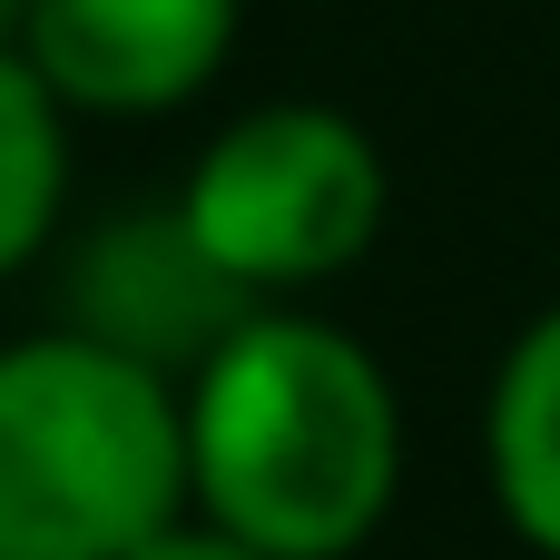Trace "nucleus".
I'll use <instances>...</instances> for the list:
<instances>
[{"instance_id":"nucleus-6","label":"nucleus","mask_w":560,"mask_h":560,"mask_svg":"<svg viewBox=\"0 0 560 560\" xmlns=\"http://www.w3.org/2000/svg\"><path fill=\"white\" fill-rule=\"evenodd\" d=\"M482 463H492V502L502 522L560 560V305L532 315L492 374V413H482Z\"/></svg>"},{"instance_id":"nucleus-3","label":"nucleus","mask_w":560,"mask_h":560,"mask_svg":"<svg viewBox=\"0 0 560 560\" xmlns=\"http://www.w3.org/2000/svg\"><path fill=\"white\" fill-rule=\"evenodd\" d=\"M384 207H394V187H384L374 138L315 98H276V108H246L236 128H217L177 197L187 236L246 295H305V285L364 266L384 236Z\"/></svg>"},{"instance_id":"nucleus-2","label":"nucleus","mask_w":560,"mask_h":560,"mask_svg":"<svg viewBox=\"0 0 560 560\" xmlns=\"http://www.w3.org/2000/svg\"><path fill=\"white\" fill-rule=\"evenodd\" d=\"M187 522V404L108 335L0 345V560H138Z\"/></svg>"},{"instance_id":"nucleus-1","label":"nucleus","mask_w":560,"mask_h":560,"mask_svg":"<svg viewBox=\"0 0 560 560\" xmlns=\"http://www.w3.org/2000/svg\"><path fill=\"white\" fill-rule=\"evenodd\" d=\"M177 404L197 522L266 560H345L384 532L404 492V404L345 325L246 315Z\"/></svg>"},{"instance_id":"nucleus-7","label":"nucleus","mask_w":560,"mask_h":560,"mask_svg":"<svg viewBox=\"0 0 560 560\" xmlns=\"http://www.w3.org/2000/svg\"><path fill=\"white\" fill-rule=\"evenodd\" d=\"M69 197V98L0 39V276H20Z\"/></svg>"},{"instance_id":"nucleus-8","label":"nucleus","mask_w":560,"mask_h":560,"mask_svg":"<svg viewBox=\"0 0 560 560\" xmlns=\"http://www.w3.org/2000/svg\"><path fill=\"white\" fill-rule=\"evenodd\" d=\"M138 560H266V551H256V541H236V532H217V522H167Z\"/></svg>"},{"instance_id":"nucleus-9","label":"nucleus","mask_w":560,"mask_h":560,"mask_svg":"<svg viewBox=\"0 0 560 560\" xmlns=\"http://www.w3.org/2000/svg\"><path fill=\"white\" fill-rule=\"evenodd\" d=\"M20 20H30V0H0V39L20 49Z\"/></svg>"},{"instance_id":"nucleus-4","label":"nucleus","mask_w":560,"mask_h":560,"mask_svg":"<svg viewBox=\"0 0 560 560\" xmlns=\"http://www.w3.org/2000/svg\"><path fill=\"white\" fill-rule=\"evenodd\" d=\"M246 0H30L20 49L30 69L89 118H158L187 108L226 49Z\"/></svg>"},{"instance_id":"nucleus-5","label":"nucleus","mask_w":560,"mask_h":560,"mask_svg":"<svg viewBox=\"0 0 560 560\" xmlns=\"http://www.w3.org/2000/svg\"><path fill=\"white\" fill-rule=\"evenodd\" d=\"M79 305H89V335H108L118 354H138V364H158V374H197L246 315H256V295L187 236V217H128V226H108L98 246H89V285H79Z\"/></svg>"}]
</instances>
